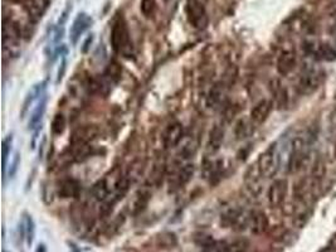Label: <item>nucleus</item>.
Returning a JSON list of instances; mask_svg holds the SVG:
<instances>
[{"instance_id":"nucleus-1","label":"nucleus","mask_w":336,"mask_h":252,"mask_svg":"<svg viewBox=\"0 0 336 252\" xmlns=\"http://www.w3.org/2000/svg\"><path fill=\"white\" fill-rule=\"evenodd\" d=\"M109 42H111L112 49L116 53L123 54L125 57H131V54H133V42H131L128 23L123 17L116 19L112 24Z\"/></svg>"},{"instance_id":"nucleus-2","label":"nucleus","mask_w":336,"mask_h":252,"mask_svg":"<svg viewBox=\"0 0 336 252\" xmlns=\"http://www.w3.org/2000/svg\"><path fill=\"white\" fill-rule=\"evenodd\" d=\"M308 151H310V146H308L307 138L303 135L296 136L291 143V149L288 153L287 169L290 173H297L303 168L307 160Z\"/></svg>"},{"instance_id":"nucleus-3","label":"nucleus","mask_w":336,"mask_h":252,"mask_svg":"<svg viewBox=\"0 0 336 252\" xmlns=\"http://www.w3.org/2000/svg\"><path fill=\"white\" fill-rule=\"evenodd\" d=\"M281 165V151L277 143H273L268 146L257 160V166L260 169L261 174L265 178L273 177L278 172Z\"/></svg>"},{"instance_id":"nucleus-4","label":"nucleus","mask_w":336,"mask_h":252,"mask_svg":"<svg viewBox=\"0 0 336 252\" xmlns=\"http://www.w3.org/2000/svg\"><path fill=\"white\" fill-rule=\"evenodd\" d=\"M185 13L189 24L195 29L205 28L208 23V17L204 4L200 0H186Z\"/></svg>"},{"instance_id":"nucleus-5","label":"nucleus","mask_w":336,"mask_h":252,"mask_svg":"<svg viewBox=\"0 0 336 252\" xmlns=\"http://www.w3.org/2000/svg\"><path fill=\"white\" fill-rule=\"evenodd\" d=\"M286 197H287V182L285 179H276L268 188V203L272 208H277V207L282 206Z\"/></svg>"},{"instance_id":"nucleus-6","label":"nucleus","mask_w":336,"mask_h":252,"mask_svg":"<svg viewBox=\"0 0 336 252\" xmlns=\"http://www.w3.org/2000/svg\"><path fill=\"white\" fill-rule=\"evenodd\" d=\"M93 24V19L88 16L87 13H78L74 18L73 23H72L71 29H69V39H71L72 44H76L78 39L81 38L82 34L91 28Z\"/></svg>"},{"instance_id":"nucleus-7","label":"nucleus","mask_w":336,"mask_h":252,"mask_svg":"<svg viewBox=\"0 0 336 252\" xmlns=\"http://www.w3.org/2000/svg\"><path fill=\"white\" fill-rule=\"evenodd\" d=\"M321 73L315 69H308L302 76L300 77L298 81V90L302 95H310L317 90V87L321 83Z\"/></svg>"},{"instance_id":"nucleus-8","label":"nucleus","mask_w":336,"mask_h":252,"mask_svg":"<svg viewBox=\"0 0 336 252\" xmlns=\"http://www.w3.org/2000/svg\"><path fill=\"white\" fill-rule=\"evenodd\" d=\"M98 128L94 125H83L73 131L71 144H92L98 138Z\"/></svg>"},{"instance_id":"nucleus-9","label":"nucleus","mask_w":336,"mask_h":252,"mask_svg":"<svg viewBox=\"0 0 336 252\" xmlns=\"http://www.w3.org/2000/svg\"><path fill=\"white\" fill-rule=\"evenodd\" d=\"M184 135V128L180 122H173L168 126L163 136V143L166 149L175 148L181 141Z\"/></svg>"},{"instance_id":"nucleus-10","label":"nucleus","mask_w":336,"mask_h":252,"mask_svg":"<svg viewBox=\"0 0 336 252\" xmlns=\"http://www.w3.org/2000/svg\"><path fill=\"white\" fill-rule=\"evenodd\" d=\"M296 66V53L291 49L282 51L276 62V69L281 76H287Z\"/></svg>"},{"instance_id":"nucleus-11","label":"nucleus","mask_w":336,"mask_h":252,"mask_svg":"<svg viewBox=\"0 0 336 252\" xmlns=\"http://www.w3.org/2000/svg\"><path fill=\"white\" fill-rule=\"evenodd\" d=\"M272 110V102L270 100H261L251 110V120L255 124H263L268 119Z\"/></svg>"},{"instance_id":"nucleus-12","label":"nucleus","mask_w":336,"mask_h":252,"mask_svg":"<svg viewBox=\"0 0 336 252\" xmlns=\"http://www.w3.org/2000/svg\"><path fill=\"white\" fill-rule=\"evenodd\" d=\"M47 104H48V96L44 94L43 96L39 97V102L37 104L36 109L33 110V112H32L31 119H29V122H28L29 130H38V128L41 126L42 119H43L44 114H46Z\"/></svg>"},{"instance_id":"nucleus-13","label":"nucleus","mask_w":336,"mask_h":252,"mask_svg":"<svg viewBox=\"0 0 336 252\" xmlns=\"http://www.w3.org/2000/svg\"><path fill=\"white\" fill-rule=\"evenodd\" d=\"M48 7L49 0H29L27 4V12L34 22H38L43 18Z\"/></svg>"},{"instance_id":"nucleus-14","label":"nucleus","mask_w":336,"mask_h":252,"mask_svg":"<svg viewBox=\"0 0 336 252\" xmlns=\"http://www.w3.org/2000/svg\"><path fill=\"white\" fill-rule=\"evenodd\" d=\"M92 154H93V146L91 144H72L69 150V156L77 163L87 160Z\"/></svg>"},{"instance_id":"nucleus-15","label":"nucleus","mask_w":336,"mask_h":252,"mask_svg":"<svg viewBox=\"0 0 336 252\" xmlns=\"http://www.w3.org/2000/svg\"><path fill=\"white\" fill-rule=\"evenodd\" d=\"M81 191V186L74 179H63L58 184V194L62 198H73L77 197Z\"/></svg>"},{"instance_id":"nucleus-16","label":"nucleus","mask_w":336,"mask_h":252,"mask_svg":"<svg viewBox=\"0 0 336 252\" xmlns=\"http://www.w3.org/2000/svg\"><path fill=\"white\" fill-rule=\"evenodd\" d=\"M22 38V32L18 24L12 19H4L3 22V41L4 43L18 42Z\"/></svg>"},{"instance_id":"nucleus-17","label":"nucleus","mask_w":336,"mask_h":252,"mask_svg":"<svg viewBox=\"0 0 336 252\" xmlns=\"http://www.w3.org/2000/svg\"><path fill=\"white\" fill-rule=\"evenodd\" d=\"M46 85L47 82H42V83H38V85H34L33 87H32L31 90H29V92L27 94L26 99H24V102H23V107H22V112L21 115L22 116H24V115L27 114V111L29 110V107H31V105L33 104L34 101H36L38 97H42L44 95V90H46Z\"/></svg>"},{"instance_id":"nucleus-18","label":"nucleus","mask_w":336,"mask_h":252,"mask_svg":"<svg viewBox=\"0 0 336 252\" xmlns=\"http://www.w3.org/2000/svg\"><path fill=\"white\" fill-rule=\"evenodd\" d=\"M250 226L253 233L256 234L263 233L268 227L267 216H266L262 211H255L252 214H251Z\"/></svg>"},{"instance_id":"nucleus-19","label":"nucleus","mask_w":336,"mask_h":252,"mask_svg":"<svg viewBox=\"0 0 336 252\" xmlns=\"http://www.w3.org/2000/svg\"><path fill=\"white\" fill-rule=\"evenodd\" d=\"M261 178H262V174H261L257 164H256V165H251L250 168H248V171L246 172L245 182L246 184H247V188L250 189L252 193H257V191L260 189Z\"/></svg>"},{"instance_id":"nucleus-20","label":"nucleus","mask_w":336,"mask_h":252,"mask_svg":"<svg viewBox=\"0 0 336 252\" xmlns=\"http://www.w3.org/2000/svg\"><path fill=\"white\" fill-rule=\"evenodd\" d=\"M194 174V165L193 164H186V165L181 166L176 174L174 176L173 183L175 188H181L183 186H185L189 181L191 179Z\"/></svg>"},{"instance_id":"nucleus-21","label":"nucleus","mask_w":336,"mask_h":252,"mask_svg":"<svg viewBox=\"0 0 336 252\" xmlns=\"http://www.w3.org/2000/svg\"><path fill=\"white\" fill-rule=\"evenodd\" d=\"M271 90H272L273 100H275L276 105H277L280 109L285 107L287 105V92H286L285 87L281 85L280 81L275 79L271 83Z\"/></svg>"},{"instance_id":"nucleus-22","label":"nucleus","mask_w":336,"mask_h":252,"mask_svg":"<svg viewBox=\"0 0 336 252\" xmlns=\"http://www.w3.org/2000/svg\"><path fill=\"white\" fill-rule=\"evenodd\" d=\"M92 193H93V197L98 202L107 201L109 197V193H111V188H109V183L107 182V179H101V181L97 182L93 186Z\"/></svg>"},{"instance_id":"nucleus-23","label":"nucleus","mask_w":336,"mask_h":252,"mask_svg":"<svg viewBox=\"0 0 336 252\" xmlns=\"http://www.w3.org/2000/svg\"><path fill=\"white\" fill-rule=\"evenodd\" d=\"M223 138H224V131L223 129L219 126V125H215L213 129L209 133V141H208V146L211 151H216L219 148H220L221 143H223Z\"/></svg>"},{"instance_id":"nucleus-24","label":"nucleus","mask_w":336,"mask_h":252,"mask_svg":"<svg viewBox=\"0 0 336 252\" xmlns=\"http://www.w3.org/2000/svg\"><path fill=\"white\" fill-rule=\"evenodd\" d=\"M313 54H316V57L323 61H333L336 59V49H333L332 47L328 46V44H318L313 48Z\"/></svg>"},{"instance_id":"nucleus-25","label":"nucleus","mask_w":336,"mask_h":252,"mask_svg":"<svg viewBox=\"0 0 336 252\" xmlns=\"http://www.w3.org/2000/svg\"><path fill=\"white\" fill-rule=\"evenodd\" d=\"M104 74H106V77L109 79V81L112 82L120 81L121 76H123V67L120 66L119 62L111 61L108 66H107Z\"/></svg>"},{"instance_id":"nucleus-26","label":"nucleus","mask_w":336,"mask_h":252,"mask_svg":"<svg viewBox=\"0 0 336 252\" xmlns=\"http://www.w3.org/2000/svg\"><path fill=\"white\" fill-rule=\"evenodd\" d=\"M24 232H26V239H27V244L28 246H32L33 243L34 236H36V223H34L33 218L29 214H26L24 217Z\"/></svg>"},{"instance_id":"nucleus-27","label":"nucleus","mask_w":336,"mask_h":252,"mask_svg":"<svg viewBox=\"0 0 336 252\" xmlns=\"http://www.w3.org/2000/svg\"><path fill=\"white\" fill-rule=\"evenodd\" d=\"M12 145H13V135H8L3 140V146H2V156H3V174L7 173V164H8V158L11 155Z\"/></svg>"},{"instance_id":"nucleus-28","label":"nucleus","mask_w":336,"mask_h":252,"mask_svg":"<svg viewBox=\"0 0 336 252\" xmlns=\"http://www.w3.org/2000/svg\"><path fill=\"white\" fill-rule=\"evenodd\" d=\"M66 129V117L63 114H57L52 120L51 130L54 135H61Z\"/></svg>"},{"instance_id":"nucleus-29","label":"nucleus","mask_w":336,"mask_h":252,"mask_svg":"<svg viewBox=\"0 0 336 252\" xmlns=\"http://www.w3.org/2000/svg\"><path fill=\"white\" fill-rule=\"evenodd\" d=\"M248 243L245 239H241V241H235L232 243H227L221 246L218 249V252H243L247 248Z\"/></svg>"},{"instance_id":"nucleus-30","label":"nucleus","mask_w":336,"mask_h":252,"mask_svg":"<svg viewBox=\"0 0 336 252\" xmlns=\"http://www.w3.org/2000/svg\"><path fill=\"white\" fill-rule=\"evenodd\" d=\"M140 11L146 18H151L156 12V0H141Z\"/></svg>"},{"instance_id":"nucleus-31","label":"nucleus","mask_w":336,"mask_h":252,"mask_svg":"<svg viewBox=\"0 0 336 252\" xmlns=\"http://www.w3.org/2000/svg\"><path fill=\"white\" fill-rule=\"evenodd\" d=\"M158 243L161 247H173L176 244V236L173 232H164L158 237Z\"/></svg>"},{"instance_id":"nucleus-32","label":"nucleus","mask_w":336,"mask_h":252,"mask_svg":"<svg viewBox=\"0 0 336 252\" xmlns=\"http://www.w3.org/2000/svg\"><path fill=\"white\" fill-rule=\"evenodd\" d=\"M19 166H21V153H16V155H14L13 160H12L11 163V168H9V172H8V176L9 178H14V176L17 174V172H18Z\"/></svg>"},{"instance_id":"nucleus-33","label":"nucleus","mask_w":336,"mask_h":252,"mask_svg":"<svg viewBox=\"0 0 336 252\" xmlns=\"http://www.w3.org/2000/svg\"><path fill=\"white\" fill-rule=\"evenodd\" d=\"M323 174H325V164L321 159H317V161L313 165V178H322Z\"/></svg>"},{"instance_id":"nucleus-34","label":"nucleus","mask_w":336,"mask_h":252,"mask_svg":"<svg viewBox=\"0 0 336 252\" xmlns=\"http://www.w3.org/2000/svg\"><path fill=\"white\" fill-rule=\"evenodd\" d=\"M330 33H331V36H332L333 42H335V43H336V7L332 9V13H331Z\"/></svg>"},{"instance_id":"nucleus-35","label":"nucleus","mask_w":336,"mask_h":252,"mask_svg":"<svg viewBox=\"0 0 336 252\" xmlns=\"http://www.w3.org/2000/svg\"><path fill=\"white\" fill-rule=\"evenodd\" d=\"M66 69H67V59H66V57H63V59H62L61 67L58 68V73H57V82L62 81L64 73H66Z\"/></svg>"},{"instance_id":"nucleus-36","label":"nucleus","mask_w":336,"mask_h":252,"mask_svg":"<svg viewBox=\"0 0 336 252\" xmlns=\"http://www.w3.org/2000/svg\"><path fill=\"white\" fill-rule=\"evenodd\" d=\"M247 129H248V125L246 124V121H243V120H241L240 122H238L237 125V131L241 130V133L238 134V138H245L246 135H247Z\"/></svg>"},{"instance_id":"nucleus-37","label":"nucleus","mask_w":336,"mask_h":252,"mask_svg":"<svg viewBox=\"0 0 336 252\" xmlns=\"http://www.w3.org/2000/svg\"><path fill=\"white\" fill-rule=\"evenodd\" d=\"M92 41H93V36H89L88 38L86 39V41H84V43H83V48H82V52H83V53H86L87 52V49L89 48V44L92 43Z\"/></svg>"},{"instance_id":"nucleus-38","label":"nucleus","mask_w":336,"mask_h":252,"mask_svg":"<svg viewBox=\"0 0 336 252\" xmlns=\"http://www.w3.org/2000/svg\"><path fill=\"white\" fill-rule=\"evenodd\" d=\"M36 252H47V246L44 243H39L36 248Z\"/></svg>"},{"instance_id":"nucleus-39","label":"nucleus","mask_w":336,"mask_h":252,"mask_svg":"<svg viewBox=\"0 0 336 252\" xmlns=\"http://www.w3.org/2000/svg\"><path fill=\"white\" fill-rule=\"evenodd\" d=\"M71 251H72V252H79V251H78V248H77L76 244H73V243L71 244Z\"/></svg>"},{"instance_id":"nucleus-40","label":"nucleus","mask_w":336,"mask_h":252,"mask_svg":"<svg viewBox=\"0 0 336 252\" xmlns=\"http://www.w3.org/2000/svg\"><path fill=\"white\" fill-rule=\"evenodd\" d=\"M8 2H11V3H21L22 0H8Z\"/></svg>"},{"instance_id":"nucleus-41","label":"nucleus","mask_w":336,"mask_h":252,"mask_svg":"<svg viewBox=\"0 0 336 252\" xmlns=\"http://www.w3.org/2000/svg\"><path fill=\"white\" fill-rule=\"evenodd\" d=\"M325 252H336V248H328V249H326Z\"/></svg>"},{"instance_id":"nucleus-42","label":"nucleus","mask_w":336,"mask_h":252,"mask_svg":"<svg viewBox=\"0 0 336 252\" xmlns=\"http://www.w3.org/2000/svg\"><path fill=\"white\" fill-rule=\"evenodd\" d=\"M333 154H335V158H336V143H335V149H333Z\"/></svg>"},{"instance_id":"nucleus-43","label":"nucleus","mask_w":336,"mask_h":252,"mask_svg":"<svg viewBox=\"0 0 336 252\" xmlns=\"http://www.w3.org/2000/svg\"><path fill=\"white\" fill-rule=\"evenodd\" d=\"M3 252H8V251H6V249H4V251Z\"/></svg>"}]
</instances>
